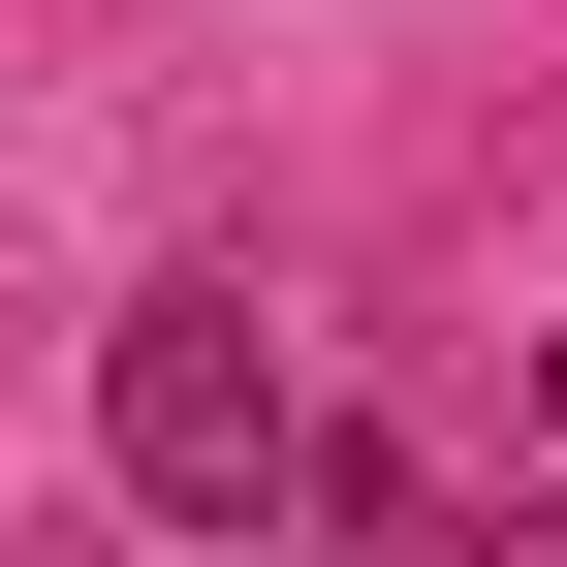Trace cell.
Returning <instances> with one entry per match:
<instances>
[{"mask_svg": "<svg viewBox=\"0 0 567 567\" xmlns=\"http://www.w3.org/2000/svg\"><path fill=\"white\" fill-rule=\"evenodd\" d=\"M536 442H567V347H536Z\"/></svg>", "mask_w": 567, "mask_h": 567, "instance_id": "2", "label": "cell"}, {"mask_svg": "<svg viewBox=\"0 0 567 567\" xmlns=\"http://www.w3.org/2000/svg\"><path fill=\"white\" fill-rule=\"evenodd\" d=\"M284 442H316V410H284V316H252V284H126V347H95V473H126V505H158V536H252Z\"/></svg>", "mask_w": 567, "mask_h": 567, "instance_id": "1", "label": "cell"}]
</instances>
